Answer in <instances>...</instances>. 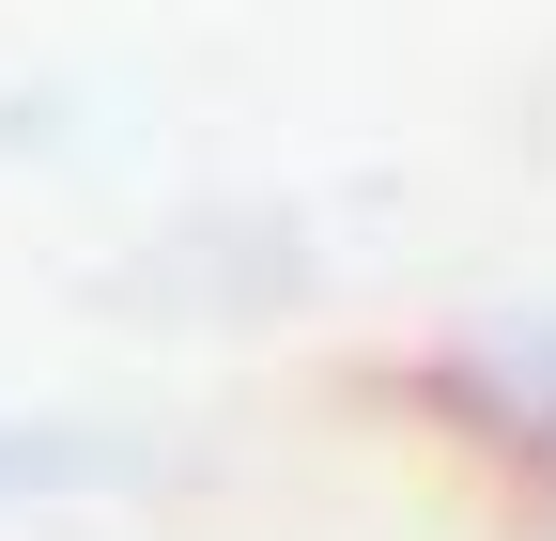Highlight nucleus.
<instances>
[{"mask_svg": "<svg viewBox=\"0 0 556 541\" xmlns=\"http://www.w3.org/2000/svg\"><path fill=\"white\" fill-rule=\"evenodd\" d=\"M93 449H62V433H0V495H31V480H78Z\"/></svg>", "mask_w": 556, "mask_h": 541, "instance_id": "nucleus-1", "label": "nucleus"}]
</instances>
